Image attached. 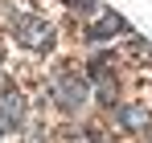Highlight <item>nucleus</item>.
<instances>
[{
  "label": "nucleus",
  "instance_id": "nucleus-1",
  "mask_svg": "<svg viewBox=\"0 0 152 143\" xmlns=\"http://www.w3.org/2000/svg\"><path fill=\"white\" fill-rule=\"evenodd\" d=\"M12 37L25 49H33V53H45V49H53V41H58L53 25L37 21V17H17V21H12Z\"/></svg>",
  "mask_w": 152,
  "mask_h": 143
},
{
  "label": "nucleus",
  "instance_id": "nucleus-2",
  "mask_svg": "<svg viewBox=\"0 0 152 143\" xmlns=\"http://www.w3.org/2000/svg\"><path fill=\"white\" fill-rule=\"evenodd\" d=\"M50 94H53V102H62L66 110H78V106L86 102V82L74 78V74H62V78H53Z\"/></svg>",
  "mask_w": 152,
  "mask_h": 143
},
{
  "label": "nucleus",
  "instance_id": "nucleus-3",
  "mask_svg": "<svg viewBox=\"0 0 152 143\" xmlns=\"http://www.w3.org/2000/svg\"><path fill=\"white\" fill-rule=\"evenodd\" d=\"M21 119H25V94L8 86L0 94V131L4 127H21Z\"/></svg>",
  "mask_w": 152,
  "mask_h": 143
},
{
  "label": "nucleus",
  "instance_id": "nucleus-4",
  "mask_svg": "<svg viewBox=\"0 0 152 143\" xmlns=\"http://www.w3.org/2000/svg\"><path fill=\"white\" fill-rule=\"evenodd\" d=\"M148 106H119V123H124L127 131H144L148 127Z\"/></svg>",
  "mask_w": 152,
  "mask_h": 143
},
{
  "label": "nucleus",
  "instance_id": "nucleus-5",
  "mask_svg": "<svg viewBox=\"0 0 152 143\" xmlns=\"http://www.w3.org/2000/svg\"><path fill=\"white\" fill-rule=\"evenodd\" d=\"M70 4H74V8H82V12H91V8H95V0H70Z\"/></svg>",
  "mask_w": 152,
  "mask_h": 143
}]
</instances>
